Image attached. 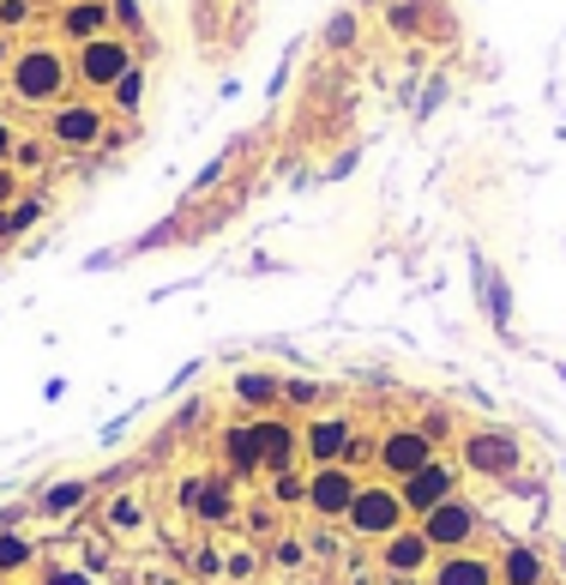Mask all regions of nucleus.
I'll list each match as a JSON object with an SVG mask.
<instances>
[{
	"label": "nucleus",
	"instance_id": "cd10ccee",
	"mask_svg": "<svg viewBox=\"0 0 566 585\" xmlns=\"http://www.w3.org/2000/svg\"><path fill=\"white\" fill-rule=\"evenodd\" d=\"M0 61H7V43H0Z\"/></svg>",
	"mask_w": 566,
	"mask_h": 585
},
{
	"label": "nucleus",
	"instance_id": "423d86ee",
	"mask_svg": "<svg viewBox=\"0 0 566 585\" xmlns=\"http://www.w3.org/2000/svg\"><path fill=\"white\" fill-rule=\"evenodd\" d=\"M428 459H434V435H428V429H392V435L380 441V470H385V477H398V483L416 477Z\"/></svg>",
	"mask_w": 566,
	"mask_h": 585
},
{
	"label": "nucleus",
	"instance_id": "393cba45",
	"mask_svg": "<svg viewBox=\"0 0 566 585\" xmlns=\"http://www.w3.org/2000/svg\"><path fill=\"white\" fill-rule=\"evenodd\" d=\"M43 585H91V579L73 574V567H55V574H43Z\"/></svg>",
	"mask_w": 566,
	"mask_h": 585
},
{
	"label": "nucleus",
	"instance_id": "412c9836",
	"mask_svg": "<svg viewBox=\"0 0 566 585\" xmlns=\"http://www.w3.org/2000/svg\"><path fill=\"white\" fill-rule=\"evenodd\" d=\"M272 495H277V501H307V477H295V470H277V477H272Z\"/></svg>",
	"mask_w": 566,
	"mask_h": 585
},
{
	"label": "nucleus",
	"instance_id": "bb28decb",
	"mask_svg": "<svg viewBox=\"0 0 566 585\" xmlns=\"http://www.w3.org/2000/svg\"><path fill=\"white\" fill-rule=\"evenodd\" d=\"M12 236V212H0V241H7Z\"/></svg>",
	"mask_w": 566,
	"mask_h": 585
},
{
	"label": "nucleus",
	"instance_id": "f8f14e48",
	"mask_svg": "<svg viewBox=\"0 0 566 585\" xmlns=\"http://www.w3.org/2000/svg\"><path fill=\"white\" fill-rule=\"evenodd\" d=\"M434 585H500V567L488 562V555L453 550L440 567H434Z\"/></svg>",
	"mask_w": 566,
	"mask_h": 585
},
{
	"label": "nucleus",
	"instance_id": "39448f33",
	"mask_svg": "<svg viewBox=\"0 0 566 585\" xmlns=\"http://www.w3.org/2000/svg\"><path fill=\"white\" fill-rule=\"evenodd\" d=\"M476 526H482V519H476V507L470 501H440L434 507V513H422V538H428V550H465V543L476 538Z\"/></svg>",
	"mask_w": 566,
	"mask_h": 585
},
{
	"label": "nucleus",
	"instance_id": "1a4fd4ad",
	"mask_svg": "<svg viewBox=\"0 0 566 585\" xmlns=\"http://www.w3.org/2000/svg\"><path fill=\"white\" fill-rule=\"evenodd\" d=\"M428 538H422V526H404V531H392V538L380 543V562H385V574H398V579H410V574H422L428 567Z\"/></svg>",
	"mask_w": 566,
	"mask_h": 585
},
{
	"label": "nucleus",
	"instance_id": "20e7f679",
	"mask_svg": "<svg viewBox=\"0 0 566 585\" xmlns=\"http://www.w3.org/2000/svg\"><path fill=\"white\" fill-rule=\"evenodd\" d=\"M356 489H362V477H356L350 465H314V477H307V507H314L319 519H344L356 501Z\"/></svg>",
	"mask_w": 566,
	"mask_h": 585
},
{
	"label": "nucleus",
	"instance_id": "2eb2a0df",
	"mask_svg": "<svg viewBox=\"0 0 566 585\" xmlns=\"http://www.w3.org/2000/svg\"><path fill=\"white\" fill-rule=\"evenodd\" d=\"M102 24H109V7L102 0H73L67 12H61V31L79 36V43H91V36H102Z\"/></svg>",
	"mask_w": 566,
	"mask_h": 585
},
{
	"label": "nucleus",
	"instance_id": "0eeeda50",
	"mask_svg": "<svg viewBox=\"0 0 566 585\" xmlns=\"http://www.w3.org/2000/svg\"><path fill=\"white\" fill-rule=\"evenodd\" d=\"M398 495H404L410 513H434L440 501H453V495H458V470H453V465H440V459H428V465L416 470V477L398 483Z\"/></svg>",
	"mask_w": 566,
	"mask_h": 585
},
{
	"label": "nucleus",
	"instance_id": "9d476101",
	"mask_svg": "<svg viewBox=\"0 0 566 585\" xmlns=\"http://www.w3.org/2000/svg\"><path fill=\"white\" fill-rule=\"evenodd\" d=\"M48 133L61 139V145H97L102 139V109H91V104H61L55 109V121H48Z\"/></svg>",
	"mask_w": 566,
	"mask_h": 585
},
{
	"label": "nucleus",
	"instance_id": "7ed1b4c3",
	"mask_svg": "<svg viewBox=\"0 0 566 585\" xmlns=\"http://www.w3.org/2000/svg\"><path fill=\"white\" fill-rule=\"evenodd\" d=\"M524 459V447H519V435H507V429H476V435L465 441V465L476 470V477H512Z\"/></svg>",
	"mask_w": 566,
	"mask_h": 585
},
{
	"label": "nucleus",
	"instance_id": "4468645a",
	"mask_svg": "<svg viewBox=\"0 0 566 585\" xmlns=\"http://www.w3.org/2000/svg\"><path fill=\"white\" fill-rule=\"evenodd\" d=\"M260 453H265V470H290V453H295V429L283 416H260Z\"/></svg>",
	"mask_w": 566,
	"mask_h": 585
},
{
	"label": "nucleus",
	"instance_id": "6ab92c4d",
	"mask_svg": "<svg viewBox=\"0 0 566 585\" xmlns=\"http://www.w3.org/2000/svg\"><path fill=\"white\" fill-rule=\"evenodd\" d=\"M139 519H145V507H139V495H115V501H109V531H133Z\"/></svg>",
	"mask_w": 566,
	"mask_h": 585
},
{
	"label": "nucleus",
	"instance_id": "9b49d317",
	"mask_svg": "<svg viewBox=\"0 0 566 585\" xmlns=\"http://www.w3.org/2000/svg\"><path fill=\"white\" fill-rule=\"evenodd\" d=\"M350 441H356L350 416H319V423H307V453H314V465H338L344 453H350Z\"/></svg>",
	"mask_w": 566,
	"mask_h": 585
},
{
	"label": "nucleus",
	"instance_id": "aec40b11",
	"mask_svg": "<svg viewBox=\"0 0 566 585\" xmlns=\"http://www.w3.org/2000/svg\"><path fill=\"white\" fill-rule=\"evenodd\" d=\"M241 399H253V404H265V399H283V387H277V380L272 375H241Z\"/></svg>",
	"mask_w": 566,
	"mask_h": 585
},
{
	"label": "nucleus",
	"instance_id": "f03ea898",
	"mask_svg": "<svg viewBox=\"0 0 566 585\" xmlns=\"http://www.w3.org/2000/svg\"><path fill=\"white\" fill-rule=\"evenodd\" d=\"M61 85H67V61H61L55 48L36 43L12 61V97H19V104H55Z\"/></svg>",
	"mask_w": 566,
	"mask_h": 585
},
{
	"label": "nucleus",
	"instance_id": "f3484780",
	"mask_svg": "<svg viewBox=\"0 0 566 585\" xmlns=\"http://www.w3.org/2000/svg\"><path fill=\"white\" fill-rule=\"evenodd\" d=\"M85 495H91V483H85V477H79V483H61V489H48V495H43V513H48V519H61V513H73V507H79Z\"/></svg>",
	"mask_w": 566,
	"mask_h": 585
},
{
	"label": "nucleus",
	"instance_id": "b1692460",
	"mask_svg": "<svg viewBox=\"0 0 566 585\" xmlns=\"http://www.w3.org/2000/svg\"><path fill=\"white\" fill-rule=\"evenodd\" d=\"M0 19H7V24H24V19H31V7H24V0H0Z\"/></svg>",
	"mask_w": 566,
	"mask_h": 585
},
{
	"label": "nucleus",
	"instance_id": "4be33fe9",
	"mask_svg": "<svg viewBox=\"0 0 566 585\" xmlns=\"http://www.w3.org/2000/svg\"><path fill=\"white\" fill-rule=\"evenodd\" d=\"M31 562V550H24L19 538H0V574H7V567H24Z\"/></svg>",
	"mask_w": 566,
	"mask_h": 585
},
{
	"label": "nucleus",
	"instance_id": "5701e85b",
	"mask_svg": "<svg viewBox=\"0 0 566 585\" xmlns=\"http://www.w3.org/2000/svg\"><path fill=\"white\" fill-rule=\"evenodd\" d=\"M12 199H19V170L0 163V206H12Z\"/></svg>",
	"mask_w": 566,
	"mask_h": 585
},
{
	"label": "nucleus",
	"instance_id": "f257e3e1",
	"mask_svg": "<svg viewBox=\"0 0 566 585\" xmlns=\"http://www.w3.org/2000/svg\"><path fill=\"white\" fill-rule=\"evenodd\" d=\"M344 519H350V531H362V538H380V543H385L392 531H404L410 507H404V495H398V483H362Z\"/></svg>",
	"mask_w": 566,
	"mask_h": 585
},
{
	"label": "nucleus",
	"instance_id": "a878e982",
	"mask_svg": "<svg viewBox=\"0 0 566 585\" xmlns=\"http://www.w3.org/2000/svg\"><path fill=\"white\" fill-rule=\"evenodd\" d=\"M7 158H12V127L0 121V163H7Z\"/></svg>",
	"mask_w": 566,
	"mask_h": 585
},
{
	"label": "nucleus",
	"instance_id": "6e6552de",
	"mask_svg": "<svg viewBox=\"0 0 566 585\" xmlns=\"http://www.w3.org/2000/svg\"><path fill=\"white\" fill-rule=\"evenodd\" d=\"M127 67H133V55H127L121 36H91V43H79V79L91 85V91L115 85Z\"/></svg>",
	"mask_w": 566,
	"mask_h": 585
},
{
	"label": "nucleus",
	"instance_id": "a211bd4d",
	"mask_svg": "<svg viewBox=\"0 0 566 585\" xmlns=\"http://www.w3.org/2000/svg\"><path fill=\"white\" fill-rule=\"evenodd\" d=\"M109 91H115V109H139V97H145V73H139V67H127L121 79L109 85Z\"/></svg>",
	"mask_w": 566,
	"mask_h": 585
},
{
	"label": "nucleus",
	"instance_id": "dca6fc26",
	"mask_svg": "<svg viewBox=\"0 0 566 585\" xmlns=\"http://www.w3.org/2000/svg\"><path fill=\"white\" fill-rule=\"evenodd\" d=\"M500 579H507V585H543V555H536V550H507Z\"/></svg>",
	"mask_w": 566,
	"mask_h": 585
},
{
	"label": "nucleus",
	"instance_id": "ddd939ff",
	"mask_svg": "<svg viewBox=\"0 0 566 585\" xmlns=\"http://www.w3.org/2000/svg\"><path fill=\"white\" fill-rule=\"evenodd\" d=\"M224 453H229V477H253V470H265V453H260V423H236L224 435Z\"/></svg>",
	"mask_w": 566,
	"mask_h": 585
}]
</instances>
